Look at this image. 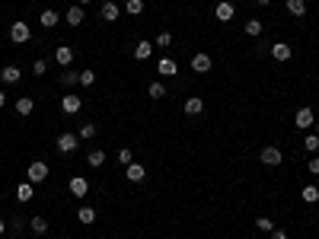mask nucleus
<instances>
[{
  "mask_svg": "<svg viewBox=\"0 0 319 239\" xmlns=\"http://www.w3.org/2000/svg\"><path fill=\"white\" fill-rule=\"evenodd\" d=\"M29 38H32V29H29V22L16 20V22L10 26V42H13V45H26Z\"/></svg>",
  "mask_w": 319,
  "mask_h": 239,
  "instance_id": "f257e3e1",
  "label": "nucleus"
},
{
  "mask_svg": "<svg viewBox=\"0 0 319 239\" xmlns=\"http://www.w3.org/2000/svg\"><path fill=\"white\" fill-rule=\"evenodd\" d=\"M26 178H29L32 185L45 182V178H48V163H42V160H36V163H29V169H26Z\"/></svg>",
  "mask_w": 319,
  "mask_h": 239,
  "instance_id": "f03ea898",
  "label": "nucleus"
},
{
  "mask_svg": "<svg viewBox=\"0 0 319 239\" xmlns=\"http://www.w3.org/2000/svg\"><path fill=\"white\" fill-rule=\"evenodd\" d=\"M258 160H262L265 166H281L284 163V153H281V147H262Z\"/></svg>",
  "mask_w": 319,
  "mask_h": 239,
  "instance_id": "7ed1b4c3",
  "label": "nucleus"
},
{
  "mask_svg": "<svg viewBox=\"0 0 319 239\" xmlns=\"http://www.w3.org/2000/svg\"><path fill=\"white\" fill-rule=\"evenodd\" d=\"M294 124L300 128V131H309V128L316 124V115H313V108H309V106H303V108H300V112L294 115Z\"/></svg>",
  "mask_w": 319,
  "mask_h": 239,
  "instance_id": "20e7f679",
  "label": "nucleus"
},
{
  "mask_svg": "<svg viewBox=\"0 0 319 239\" xmlns=\"http://www.w3.org/2000/svg\"><path fill=\"white\" fill-rule=\"evenodd\" d=\"M77 147H80V138H77V134H71V131L58 134V150L61 153H74Z\"/></svg>",
  "mask_w": 319,
  "mask_h": 239,
  "instance_id": "39448f33",
  "label": "nucleus"
},
{
  "mask_svg": "<svg viewBox=\"0 0 319 239\" xmlns=\"http://www.w3.org/2000/svg\"><path fill=\"white\" fill-rule=\"evenodd\" d=\"M271 58L284 64V61H290V58H294V48H290L287 42H274V45H271Z\"/></svg>",
  "mask_w": 319,
  "mask_h": 239,
  "instance_id": "423d86ee",
  "label": "nucleus"
},
{
  "mask_svg": "<svg viewBox=\"0 0 319 239\" xmlns=\"http://www.w3.org/2000/svg\"><path fill=\"white\" fill-rule=\"evenodd\" d=\"M125 178L128 182H144V178H147V169H144L141 163H128L125 166Z\"/></svg>",
  "mask_w": 319,
  "mask_h": 239,
  "instance_id": "0eeeda50",
  "label": "nucleus"
},
{
  "mask_svg": "<svg viewBox=\"0 0 319 239\" xmlns=\"http://www.w3.org/2000/svg\"><path fill=\"white\" fill-rule=\"evenodd\" d=\"M67 188H71V194H74V198H83V194L90 192V182H86L83 176H74L71 182H67Z\"/></svg>",
  "mask_w": 319,
  "mask_h": 239,
  "instance_id": "6e6552de",
  "label": "nucleus"
},
{
  "mask_svg": "<svg viewBox=\"0 0 319 239\" xmlns=\"http://www.w3.org/2000/svg\"><path fill=\"white\" fill-rule=\"evenodd\" d=\"M71 61H74V48H71V45H58V48H55V64L71 67Z\"/></svg>",
  "mask_w": 319,
  "mask_h": 239,
  "instance_id": "1a4fd4ad",
  "label": "nucleus"
},
{
  "mask_svg": "<svg viewBox=\"0 0 319 239\" xmlns=\"http://www.w3.org/2000/svg\"><path fill=\"white\" fill-rule=\"evenodd\" d=\"M192 70H195V74H208V70H211V54L198 51V54L192 58Z\"/></svg>",
  "mask_w": 319,
  "mask_h": 239,
  "instance_id": "9d476101",
  "label": "nucleus"
},
{
  "mask_svg": "<svg viewBox=\"0 0 319 239\" xmlns=\"http://www.w3.org/2000/svg\"><path fill=\"white\" fill-rule=\"evenodd\" d=\"M83 20H86V13H83V6H77V4L64 13V22L67 26H83Z\"/></svg>",
  "mask_w": 319,
  "mask_h": 239,
  "instance_id": "9b49d317",
  "label": "nucleus"
},
{
  "mask_svg": "<svg viewBox=\"0 0 319 239\" xmlns=\"http://www.w3.org/2000/svg\"><path fill=\"white\" fill-rule=\"evenodd\" d=\"M233 4H230V0H220V4H217V10H214V16H217V20L220 22H230V20H233Z\"/></svg>",
  "mask_w": 319,
  "mask_h": 239,
  "instance_id": "f8f14e48",
  "label": "nucleus"
},
{
  "mask_svg": "<svg viewBox=\"0 0 319 239\" xmlns=\"http://www.w3.org/2000/svg\"><path fill=\"white\" fill-rule=\"evenodd\" d=\"M118 13H122V10H118V4H112V0H106V4L99 6V16H102L106 22H115V20H118Z\"/></svg>",
  "mask_w": 319,
  "mask_h": 239,
  "instance_id": "ddd939ff",
  "label": "nucleus"
},
{
  "mask_svg": "<svg viewBox=\"0 0 319 239\" xmlns=\"http://www.w3.org/2000/svg\"><path fill=\"white\" fill-rule=\"evenodd\" d=\"M80 106H83V99H80V96H64V99H61L64 115H77V112H80Z\"/></svg>",
  "mask_w": 319,
  "mask_h": 239,
  "instance_id": "4468645a",
  "label": "nucleus"
},
{
  "mask_svg": "<svg viewBox=\"0 0 319 239\" xmlns=\"http://www.w3.org/2000/svg\"><path fill=\"white\" fill-rule=\"evenodd\" d=\"M20 76H23V70L16 64H7L4 70H0V80H4V83H20Z\"/></svg>",
  "mask_w": 319,
  "mask_h": 239,
  "instance_id": "2eb2a0df",
  "label": "nucleus"
},
{
  "mask_svg": "<svg viewBox=\"0 0 319 239\" xmlns=\"http://www.w3.org/2000/svg\"><path fill=\"white\" fill-rule=\"evenodd\" d=\"M32 108H36V99H32V96H20V99H16V115H32Z\"/></svg>",
  "mask_w": 319,
  "mask_h": 239,
  "instance_id": "dca6fc26",
  "label": "nucleus"
},
{
  "mask_svg": "<svg viewBox=\"0 0 319 239\" xmlns=\"http://www.w3.org/2000/svg\"><path fill=\"white\" fill-rule=\"evenodd\" d=\"M150 54H153V42H137V45H134V58H137V61H147Z\"/></svg>",
  "mask_w": 319,
  "mask_h": 239,
  "instance_id": "f3484780",
  "label": "nucleus"
},
{
  "mask_svg": "<svg viewBox=\"0 0 319 239\" xmlns=\"http://www.w3.org/2000/svg\"><path fill=\"white\" fill-rule=\"evenodd\" d=\"M201 112H204V102L198 96H188L185 99V115H201Z\"/></svg>",
  "mask_w": 319,
  "mask_h": 239,
  "instance_id": "a211bd4d",
  "label": "nucleus"
},
{
  "mask_svg": "<svg viewBox=\"0 0 319 239\" xmlns=\"http://www.w3.org/2000/svg\"><path fill=\"white\" fill-rule=\"evenodd\" d=\"M157 70H160V76H176V74H179V67H176V61H172V58H163Z\"/></svg>",
  "mask_w": 319,
  "mask_h": 239,
  "instance_id": "6ab92c4d",
  "label": "nucleus"
},
{
  "mask_svg": "<svg viewBox=\"0 0 319 239\" xmlns=\"http://www.w3.org/2000/svg\"><path fill=\"white\" fill-rule=\"evenodd\" d=\"M58 20H61V16H58L55 10H42V16H39V22L45 26V29H55V26H58Z\"/></svg>",
  "mask_w": 319,
  "mask_h": 239,
  "instance_id": "aec40b11",
  "label": "nucleus"
},
{
  "mask_svg": "<svg viewBox=\"0 0 319 239\" xmlns=\"http://www.w3.org/2000/svg\"><path fill=\"white\" fill-rule=\"evenodd\" d=\"M77 220H80V224H96V210H93V208H86V204H83V208L77 210Z\"/></svg>",
  "mask_w": 319,
  "mask_h": 239,
  "instance_id": "412c9836",
  "label": "nucleus"
},
{
  "mask_svg": "<svg viewBox=\"0 0 319 239\" xmlns=\"http://www.w3.org/2000/svg\"><path fill=\"white\" fill-rule=\"evenodd\" d=\"M86 163H90L93 169H99L102 163H106V150H90V156H86Z\"/></svg>",
  "mask_w": 319,
  "mask_h": 239,
  "instance_id": "4be33fe9",
  "label": "nucleus"
},
{
  "mask_svg": "<svg viewBox=\"0 0 319 239\" xmlns=\"http://www.w3.org/2000/svg\"><path fill=\"white\" fill-rule=\"evenodd\" d=\"M287 13L290 16H303L306 13V0H287Z\"/></svg>",
  "mask_w": 319,
  "mask_h": 239,
  "instance_id": "5701e85b",
  "label": "nucleus"
},
{
  "mask_svg": "<svg viewBox=\"0 0 319 239\" xmlns=\"http://www.w3.org/2000/svg\"><path fill=\"white\" fill-rule=\"evenodd\" d=\"M29 226H32V233H39V236H42V233H48V220H45V217H39V214L29 220Z\"/></svg>",
  "mask_w": 319,
  "mask_h": 239,
  "instance_id": "b1692460",
  "label": "nucleus"
},
{
  "mask_svg": "<svg viewBox=\"0 0 319 239\" xmlns=\"http://www.w3.org/2000/svg\"><path fill=\"white\" fill-rule=\"evenodd\" d=\"M77 138H80V140H90V138H96V124H93V122L80 124V131H77Z\"/></svg>",
  "mask_w": 319,
  "mask_h": 239,
  "instance_id": "393cba45",
  "label": "nucleus"
},
{
  "mask_svg": "<svg viewBox=\"0 0 319 239\" xmlns=\"http://www.w3.org/2000/svg\"><path fill=\"white\" fill-rule=\"evenodd\" d=\"M300 198H303L306 204H316L319 201V188H316V185H306V188L300 192Z\"/></svg>",
  "mask_w": 319,
  "mask_h": 239,
  "instance_id": "a878e982",
  "label": "nucleus"
},
{
  "mask_svg": "<svg viewBox=\"0 0 319 239\" xmlns=\"http://www.w3.org/2000/svg\"><path fill=\"white\" fill-rule=\"evenodd\" d=\"M262 32H265L262 20H249V22H246V36H252V38H255V36H262Z\"/></svg>",
  "mask_w": 319,
  "mask_h": 239,
  "instance_id": "bb28decb",
  "label": "nucleus"
},
{
  "mask_svg": "<svg viewBox=\"0 0 319 239\" xmlns=\"http://www.w3.org/2000/svg\"><path fill=\"white\" fill-rule=\"evenodd\" d=\"M303 147L309 150V156H313V153L319 150V134H313V131H309V134H306V138H303Z\"/></svg>",
  "mask_w": 319,
  "mask_h": 239,
  "instance_id": "cd10ccee",
  "label": "nucleus"
},
{
  "mask_svg": "<svg viewBox=\"0 0 319 239\" xmlns=\"http://www.w3.org/2000/svg\"><path fill=\"white\" fill-rule=\"evenodd\" d=\"M16 198H20V201H32V182H23L20 188H16Z\"/></svg>",
  "mask_w": 319,
  "mask_h": 239,
  "instance_id": "c85d7f7f",
  "label": "nucleus"
},
{
  "mask_svg": "<svg viewBox=\"0 0 319 239\" xmlns=\"http://www.w3.org/2000/svg\"><path fill=\"white\" fill-rule=\"evenodd\" d=\"M147 92H150V99H163V96H166V86L157 80V83H150V86H147Z\"/></svg>",
  "mask_w": 319,
  "mask_h": 239,
  "instance_id": "c756f323",
  "label": "nucleus"
},
{
  "mask_svg": "<svg viewBox=\"0 0 319 239\" xmlns=\"http://www.w3.org/2000/svg\"><path fill=\"white\" fill-rule=\"evenodd\" d=\"M125 10L131 13V16H141V13H144V0H128V4H125Z\"/></svg>",
  "mask_w": 319,
  "mask_h": 239,
  "instance_id": "7c9ffc66",
  "label": "nucleus"
},
{
  "mask_svg": "<svg viewBox=\"0 0 319 239\" xmlns=\"http://www.w3.org/2000/svg\"><path fill=\"white\" fill-rule=\"evenodd\" d=\"M61 83H64V86H74V83H80V74H77V70H64Z\"/></svg>",
  "mask_w": 319,
  "mask_h": 239,
  "instance_id": "2f4dec72",
  "label": "nucleus"
},
{
  "mask_svg": "<svg viewBox=\"0 0 319 239\" xmlns=\"http://www.w3.org/2000/svg\"><path fill=\"white\" fill-rule=\"evenodd\" d=\"M118 163H134V153H131V147H122V150H118Z\"/></svg>",
  "mask_w": 319,
  "mask_h": 239,
  "instance_id": "473e14b6",
  "label": "nucleus"
},
{
  "mask_svg": "<svg viewBox=\"0 0 319 239\" xmlns=\"http://www.w3.org/2000/svg\"><path fill=\"white\" fill-rule=\"evenodd\" d=\"M80 83L83 86H93L96 83V70H80Z\"/></svg>",
  "mask_w": 319,
  "mask_h": 239,
  "instance_id": "72a5a7b5",
  "label": "nucleus"
},
{
  "mask_svg": "<svg viewBox=\"0 0 319 239\" xmlns=\"http://www.w3.org/2000/svg\"><path fill=\"white\" fill-rule=\"evenodd\" d=\"M153 45H160V48H169V45H172V32H160Z\"/></svg>",
  "mask_w": 319,
  "mask_h": 239,
  "instance_id": "f704fd0d",
  "label": "nucleus"
},
{
  "mask_svg": "<svg viewBox=\"0 0 319 239\" xmlns=\"http://www.w3.org/2000/svg\"><path fill=\"white\" fill-rule=\"evenodd\" d=\"M255 226L262 230V233H271V230H274V224H271L268 217H258V220H255Z\"/></svg>",
  "mask_w": 319,
  "mask_h": 239,
  "instance_id": "c9c22d12",
  "label": "nucleus"
},
{
  "mask_svg": "<svg viewBox=\"0 0 319 239\" xmlns=\"http://www.w3.org/2000/svg\"><path fill=\"white\" fill-rule=\"evenodd\" d=\"M32 74H36V76H42V74H48V64H45V61H42V58H39V61L32 64Z\"/></svg>",
  "mask_w": 319,
  "mask_h": 239,
  "instance_id": "e433bc0d",
  "label": "nucleus"
},
{
  "mask_svg": "<svg viewBox=\"0 0 319 239\" xmlns=\"http://www.w3.org/2000/svg\"><path fill=\"white\" fill-rule=\"evenodd\" d=\"M309 172H313V176H319V156H316V153L309 156Z\"/></svg>",
  "mask_w": 319,
  "mask_h": 239,
  "instance_id": "4c0bfd02",
  "label": "nucleus"
},
{
  "mask_svg": "<svg viewBox=\"0 0 319 239\" xmlns=\"http://www.w3.org/2000/svg\"><path fill=\"white\" fill-rule=\"evenodd\" d=\"M271 239H287V233L284 230H271Z\"/></svg>",
  "mask_w": 319,
  "mask_h": 239,
  "instance_id": "58836bf2",
  "label": "nucleus"
},
{
  "mask_svg": "<svg viewBox=\"0 0 319 239\" xmlns=\"http://www.w3.org/2000/svg\"><path fill=\"white\" fill-rule=\"evenodd\" d=\"M4 233H7V220L0 217V236H4Z\"/></svg>",
  "mask_w": 319,
  "mask_h": 239,
  "instance_id": "ea45409f",
  "label": "nucleus"
},
{
  "mask_svg": "<svg viewBox=\"0 0 319 239\" xmlns=\"http://www.w3.org/2000/svg\"><path fill=\"white\" fill-rule=\"evenodd\" d=\"M7 106V96H4V90H0V108H4Z\"/></svg>",
  "mask_w": 319,
  "mask_h": 239,
  "instance_id": "a19ab883",
  "label": "nucleus"
},
{
  "mask_svg": "<svg viewBox=\"0 0 319 239\" xmlns=\"http://www.w3.org/2000/svg\"><path fill=\"white\" fill-rule=\"evenodd\" d=\"M255 4H258V6H268V4H271V0H255Z\"/></svg>",
  "mask_w": 319,
  "mask_h": 239,
  "instance_id": "79ce46f5",
  "label": "nucleus"
},
{
  "mask_svg": "<svg viewBox=\"0 0 319 239\" xmlns=\"http://www.w3.org/2000/svg\"><path fill=\"white\" fill-rule=\"evenodd\" d=\"M86 4H90V0H77V6H86Z\"/></svg>",
  "mask_w": 319,
  "mask_h": 239,
  "instance_id": "37998d69",
  "label": "nucleus"
},
{
  "mask_svg": "<svg viewBox=\"0 0 319 239\" xmlns=\"http://www.w3.org/2000/svg\"><path fill=\"white\" fill-rule=\"evenodd\" d=\"M313 128H316V131H313V134H319V118H316V124H313Z\"/></svg>",
  "mask_w": 319,
  "mask_h": 239,
  "instance_id": "c03bdc74",
  "label": "nucleus"
}]
</instances>
